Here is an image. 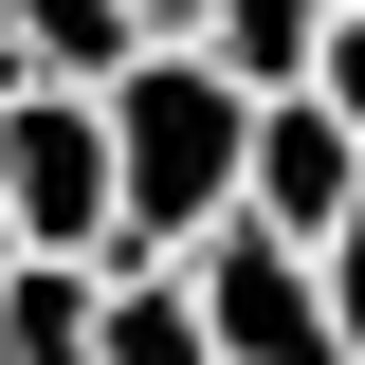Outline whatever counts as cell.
I'll use <instances>...</instances> for the list:
<instances>
[{
	"instance_id": "1",
	"label": "cell",
	"mask_w": 365,
	"mask_h": 365,
	"mask_svg": "<svg viewBox=\"0 0 365 365\" xmlns=\"http://www.w3.org/2000/svg\"><path fill=\"white\" fill-rule=\"evenodd\" d=\"M256 182V91L182 37L146 73H110V256H201Z\"/></svg>"
},
{
	"instance_id": "2",
	"label": "cell",
	"mask_w": 365,
	"mask_h": 365,
	"mask_svg": "<svg viewBox=\"0 0 365 365\" xmlns=\"http://www.w3.org/2000/svg\"><path fill=\"white\" fill-rule=\"evenodd\" d=\"M201 329H220V365H347V329H329V256L274 220H220L201 237Z\"/></svg>"
},
{
	"instance_id": "3",
	"label": "cell",
	"mask_w": 365,
	"mask_h": 365,
	"mask_svg": "<svg viewBox=\"0 0 365 365\" xmlns=\"http://www.w3.org/2000/svg\"><path fill=\"white\" fill-rule=\"evenodd\" d=\"M0 201H19V256H110V91H19Z\"/></svg>"
},
{
	"instance_id": "4",
	"label": "cell",
	"mask_w": 365,
	"mask_h": 365,
	"mask_svg": "<svg viewBox=\"0 0 365 365\" xmlns=\"http://www.w3.org/2000/svg\"><path fill=\"white\" fill-rule=\"evenodd\" d=\"M347 201H365L347 110H329V91H256V182H237V220H274V237H311V256H329Z\"/></svg>"
},
{
	"instance_id": "5",
	"label": "cell",
	"mask_w": 365,
	"mask_h": 365,
	"mask_svg": "<svg viewBox=\"0 0 365 365\" xmlns=\"http://www.w3.org/2000/svg\"><path fill=\"white\" fill-rule=\"evenodd\" d=\"M91 365H220L182 256H91Z\"/></svg>"
},
{
	"instance_id": "6",
	"label": "cell",
	"mask_w": 365,
	"mask_h": 365,
	"mask_svg": "<svg viewBox=\"0 0 365 365\" xmlns=\"http://www.w3.org/2000/svg\"><path fill=\"white\" fill-rule=\"evenodd\" d=\"M19 19V55H37V91H110V73H146V19L128 0H0Z\"/></svg>"
},
{
	"instance_id": "7",
	"label": "cell",
	"mask_w": 365,
	"mask_h": 365,
	"mask_svg": "<svg viewBox=\"0 0 365 365\" xmlns=\"http://www.w3.org/2000/svg\"><path fill=\"white\" fill-rule=\"evenodd\" d=\"M329 19H347V0H220V19H201V55H220L237 91H311Z\"/></svg>"
},
{
	"instance_id": "8",
	"label": "cell",
	"mask_w": 365,
	"mask_h": 365,
	"mask_svg": "<svg viewBox=\"0 0 365 365\" xmlns=\"http://www.w3.org/2000/svg\"><path fill=\"white\" fill-rule=\"evenodd\" d=\"M0 365H91V256H19L0 274Z\"/></svg>"
},
{
	"instance_id": "9",
	"label": "cell",
	"mask_w": 365,
	"mask_h": 365,
	"mask_svg": "<svg viewBox=\"0 0 365 365\" xmlns=\"http://www.w3.org/2000/svg\"><path fill=\"white\" fill-rule=\"evenodd\" d=\"M329 329H347V365H365V201L329 220Z\"/></svg>"
},
{
	"instance_id": "10",
	"label": "cell",
	"mask_w": 365,
	"mask_h": 365,
	"mask_svg": "<svg viewBox=\"0 0 365 365\" xmlns=\"http://www.w3.org/2000/svg\"><path fill=\"white\" fill-rule=\"evenodd\" d=\"M311 91L347 110V146H365V19H329V55H311Z\"/></svg>"
},
{
	"instance_id": "11",
	"label": "cell",
	"mask_w": 365,
	"mask_h": 365,
	"mask_svg": "<svg viewBox=\"0 0 365 365\" xmlns=\"http://www.w3.org/2000/svg\"><path fill=\"white\" fill-rule=\"evenodd\" d=\"M128 19H146V55H182L201 19H220V0H128Z\"/></svg>"
},
{
	"instance_id": "12",
	"label": "cell",
	"mask_w": 365,
	"mask_h": 365,
	"mask_svg": "<svg viewBox=\"0 0 365 365\" xmlns=\"http://www.w3.org/2000/svg\"><path fill=\"white\" fill-rule=\"evenodd\" d=\"M19 91H37V55H19V19H0V110H19Z\"/></svg>"
},
{
	"instance_id": "13",
	"label": "cell",
	"mask_w": 365,
	"mask_h": 365,
	"mask_svg": "<svg viewBox=\"0 0 365 365\" xmlns=\"http://www.w3.org/2000/svg\"><path fill=\"white\" fill-rule=\"evenodd\" d=\"M0 274H19V201H0Z\"/></svg>"
},
{
	"instance_id": "14",
	"label": "cell",
	"mask_w": 365,
	"mask_h": 365,
	"mask_svg": "<svg viewBox=\"0 0 365 365\" xmlns=\"http://www.w3.org/2000/svg\"><path fill=\"white\" fill-rule=\"evenodd\" d=\"M347 19H365V0H347Z\"/></svg>"
}]
</instances>
